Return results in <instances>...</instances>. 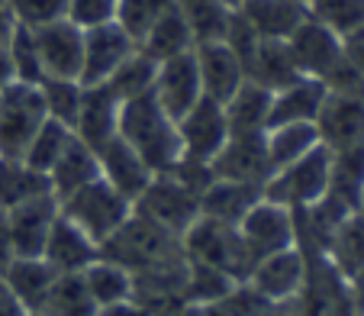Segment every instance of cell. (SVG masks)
Segmentation results:
<instances>
[{
  "label": "cell",
  "mask_w": 364,
  "mask_h": 316,
  "mask_svg": "<svg viewBox=\"0 0 364 316\" xmlns=\"http://www.w3.org/2000/svg\"><path fill=\"white\" fill-rule=\"evenodd\" d=\"M117 136H123L155 174H168L181 158L178 123L161 110L151 90L119 103Z\"/></svg>",
  "instance_id": "obj_1"
},
{
  "label": "cell",
  "mask_w": 364,
  "mask_h": 316,
  "mask_svg": "<svg viewBox=\"0 0 364 316\" xmlns=\"http://www.w3.org/2000/svg\"><path fill=\"white\" fill-rule=\"evenodd\" d=\"M100 255L113 258L132 275H139V271H149L155 265H165V261L184 255V248H181V236L168 233L165 226H159L139 210H132L123 226L100 246Z\"/></svg>",
  "instance_id": "obj_2"
},
{
  "label": "cell",
  "mask_w": 364,
  "mask_h": 316,
  "mask_svg": "<svg viewBox=\"0 0 364 316\" xmlns=\"http://www.w3.org/2000/svg\"><path fill=\"white\" fill-rule=\"evenodd\" d=\"M181 248L191 261L210 265V268L229 275L232 281H245L255 268V258L242 242L239 226L213 220V216H197L181 236Z\"/></svg>",
  "instance_id": "obj_3"
},
{
  "label": "cell",
  "mask_w": 364,
  "mask_h": 316,
  "mask_svg": "<svg viewBox=\"0 0 364 316\" xmlns=\"http://www.w3.org/2000/svg\"><path fill=\"white\" fill-rule=\"evenodd\" d=\"M58 210L75 226H81L97 246H103L126 223V216L132 214V200L123 197L110 181L94 178L90 184L77 187L75 194L58 200Z\"/></svg>",
  "instance_id": "obj_4"
},
{
  "label": "cell",
  "mask_w": 364,
  "mask_h": 316,
  "mask_svg": "<svg viewBox=\"0 0 364 316\" xmlns=\"http://www.w3.org/2000/svg\"><path fill=\"white\" fill-rule=\"evenodd\" d=\"M329 178H332V149H326L319 142L306 155L294 158L277 172H271V178L264 181V197L287 206V210H303V206L316 204L329 191Z\"/></svg>",
  "instance_id": "obj_5"
},
{
  "label": "cell",
  "mask_w": 364,
  "mask_h": 316,
  "mask_svg": "<svg viewBox=\"0 0 364 316\" xmlns=\"http://www.w3.org/2000/svg\"><path fill=\"white\" fill-rule=\"evenodd\" d=\"M46 120L48 113L39 84L10 81L0 88V158H23Z\"/></svg>",
  "instance_id": "obj_6"
},
{
  "label": "cell",
  "mask_w": 364,
  "mask_h": 316,
  "mask_svg": "<svg viewBox=\"0 0 364 316\" xmlns=\"http://www.w3.org/2000/svg\"><path fill=\"white\" fill-rule=\"evenodd\" d=\"M132 210H139L151 223L165 226L168 233L184 236L187 226L200 216V194L184 187L174 174H155L149 181V187L136 197Z\"/></svg>",
  "instance_id": "obj_7"
},
{
  "label": "cell",
  "mask_w": 364,
  "mask_h": 316,
  "mask_svg": "<svg viewBox=\"0 0 364 316\" xmlns=\"http://www.w3.org/2000/svg\"><path fill=\"white\" fill-rule=\"evenodd\" d=\"M290 316H358L345 278L323 255L306 252V284L290 300Z\"/></svg>",
  "instance_id": "obj_8"
},
{
  "label": "cell",
  "mask_w": 364,
  "mask_h": 316,
  "mask_svg": "<svg viewBox=\"0 0 364 316\" xmlns=\"http://www.w3.org/2000/svg\"><path fill=\"white\" fill-rule=\"evenodd\" d=\"M239 236L245 242V248L252 252V258H264V255H274L281 248L296 246V223H294V210L274 204V200L262 197L258 204L242 216L239 223Z\"/></svg>",
  "instance_id": "obj_9"
},
{
  "label": "cell",
  "mask_w": 364,
  "mask_h": 316,
  "mask_svg": "<svg viewBox=\"0 0 364 316\" xmlns=\"http://www.w3.org/2000/svg\"><path fill=\"white\" fill-rule=\"evenodd\" d=\"M284 42H287L300 75L319 78V81H326V78L336 71V65L345 58L342 36H338L336 29H329L326 23L313 20L309 14H306V20L290 33V39H284Z\"/></svg>",
  "instance_id": "obj_10"
},
{
  "label": "cell",
  "mask_w": 364,
  "mask_h": 316,
  "mask_svg": "<svg viewBox=\"0 0 364 316\" xmlns=\"http://www.w3.org/2000/svg\"><path fill=\"white\" fill-rule=\"evenodd\" d=\"M0 216H4L10 255H42L48 229L58 216V200L52 194H42V197L16 204L10 210H0Z\"/></svg>",
  "instance_id": "obj_11"
},
{
  "label": "cell",
  "mask_w": 364,
  "mask_h": 316,
  "mask_svg": "<svg viewBox=\"0 0 364 316\" xmlns=\"http://www.w3.org/2000/svg\"><path fill=\"white\" fill-rule=\"evenodd\" d=\"M178 139H181V155L184 158L210 162L229 139V123H226L223 103L210 100V97H200L191 110L178 120Z\"/></svg>",
  "instance_id": "obj_12"
},
{
  "label": "cell",
  "mask_w": 364,
  "mask_h": 316,
  "mask_svg": "<svg viewBox=\"0 0 364 316\" xmlns=\"http://www.w3.org/2000/svg\"><path fill=\"white\" fill-rule=\"evenodd\" d=\"M33 42L39 52V62L46 78H68L81 81L84 65V29L68 20H55L33 29Z\"/></svg>",
  "instance_id": "obj_13"
},
{
  "label": "cell",
  "mask_w": 364,
  "mask_h": 316,
  "mask_svg": "<svg viewBox=\"0 0 364 316\" xmlns=\"http://www.w3.org/2000/svg\"><path fill=\"white\" fill-rule=\"evenodd\" d=\"M245 281L271 303L294 300L306 284V252L300 246H290L274 255H264V258L255 261L252 275Z\"/></svg>",
  "instance_id": "obj_14"
},
{
  "label": "cell",
  "mask_w": 364,
  "mask_h": 316,
  "mask_svg": "<svg viewBox=\"0 0 364 316\" xmlns=\"http://www.w3.org/2000/svg\"><path fill=\"white\" fill-rule=\"evenodd\" d=\"M316 132L332 152L364 145V94L329 90L316 113Z\"/></svg>",
  "instance_id": "obj_15"
},
{
  "label": "cell",
  "mask_w": 364,
  "mask_h": 316,
  "mask_svg": "<svg viewBox=\"0 0 364 316\" xmlns=\"http://www.w3.org/2000/svg\"><path fill=\"white\" fill-rule=\"evenodd\" d=\"M210 168H213V178L255 184L264 191V181L274 172L268 149H264V132L262 136H229L226 145L210 158Z\"/></svg>",
  "instance_id": "obj_16"
},
{
  "label": "cell",
  "mask_w": 364,
  "mask_h": 316,
  "mask_svg": "<svg viewBox=\"0 0 364 316\" xmlns=\"http://www.w3.org/2000/svg\"><path fill=\"white\" fill-rule=\"evenodd\" d=\"M151 94H155L159 107L174 120V123H178L193 103L203 97L193 48L191 52H184V56L168 58V62L159 65V71H155V84H151Z\"/></svg>",
  "instance_id": "obj_17"
},
{
  "label": "cell",
  "mask_w": 364,
  "mask_h": 316,
  "mask_svg": "<svg viewBox=\"0 0 364 316\" xmlns=\"http://www.w3.org/2000/svg\"><path fill=\"white\" fill-rule=\"evenodd\" d=\"M193 58H197V75H200L203 97H210V100L226 103L229 97L248 81L242 58L235 56L223 39L193 46Z\"/></svg>",
  "instance_id": "obj_18"
},
{
  "label": "cell",
  "mask_w": 364,
  "mask_h": 316,
  "mask_svg": "<svg viewBox=\"0 0 364 316\" xmlns=\"http://www.w3.org/2000/svg\"><path fill=\"white\" fill-rule=\"evenodd\" d=\"M136 42L123 33L119 23H103V26L84 29V65L81 84H100L132 56Z\"/></svg>",
  "instance_id": "obj_19"
},
{
  "label": "cell",
  "mask_w": 364,
  "mask_h": 316,
  "mask_svg": "<svg viewBox=\"0 0 364 316\" xmlns=\"http://www.w3.org/2000/svg\"><path fill=\"white\" fill-rule=\"evenodd\" d=\"M97 162H100V178L110 181L132 204H136V197L149 187V181L155 178V172L145 165L142 155H139L123 136H110L103 145H97Z\"/></svg>",
  "instance_id": "obj_20"
},
{
  "label": "cell",
  "mask_w": 364,
  "mask_h": 316,
  "mask_svg": "<svg viewBox=\"0 0 364 316\" xmlns=\"http://www.w3.org/2000/svg\"><path fill=\"white\" fill-rule=\"evenodd\" d=\"M42 258H46L58 275H81L90 261L100 258V246H97L81 226H75L68 216H62V210H58L55 223L48 229Z\"/></svg>",
  "instance_id": "obj_21"
},
{
  "label": "cell",
  "mask_w": 364,
  "mask_h": 316,
  "mask_svg": "<svg viewBox=\"0 0 364 316\" xmlns=\"http://www.w3.org/2000/svg\"><path fill=\"white\" fill-rule=\"evenodd\" d=\"M55 278H58V271L42 255H14L4 265V271H0L4 288L23 303L26 313H39L52 284H55Z\"/></svg>",
  "instance_id": "obj_22"
},
{
  "label": "cell",
  "mask_w": 364,
  "mask_h": 316,
  "mask_svg": "<svg viewBox=\"0 0 364 316\" xmlns=\"http://www.w3.org/2000/svg\"><path fill=\"white\" fill-rule=\"evenodd\" d=\"M117 117H119V100L107 84H84V94H81V107H77V117H75V132L77 139L97 149L103 145L110 136H117Z\"/></svg>",
  "instance_id": "obj_23"
},
{
  "label": "cell",
  "mask_w": 364,
  "mask_h": 316,
  "mask_svg": "<svg viewBox=\"0 0 364 316\" xmlns=\"http://www.w3.org/2000/svg\"><path fill=\"white\" fill-rule=\"evenodd\" d=\"M235 14L255 29L258 39H290V33L306 20V4L303 0H245Z\"/></svg>",
  "instance_id": "obj_24"
},
{
  "label": "cell",
  "mask_w": 364,
  "mask_h": 316,
  "mask_svg": "<svg viewBox=\"0 0 364 316\" xmlns=\"http://www.w3.org/2000/svg\"><path fill=\"white\" fill-rule=\"evenodd\" d=\"M94 178H100L97 149H90L84 139L71 136L68 145L62 149V155L55 158V165L48 168V187H52L55 200H65L68 194H75L77 187L90 184Z\"/></svg>",
  "instance_id": "obj_25"
},
{
  "label": "cell",
  "mask_w": 364,
  "mask_h": 316,
  "mask_svg": "<svg viewBox=\"0 0 364 316\" xmlns=\"http://www.w3.org/2000/svg\"><path fill=\"white\" fill-rule=\"evenodd\" d=\"M245 78L255 84H262L264 90H284L287 84L300 81V68H296L294 56L284 39H262L255 46V52L245 62Z\"/></svg>",
  "instance_id": "obj_26"
},
{
  "label": "cell",
  "mask_w": 364,
  "mask_h": 316,
  "mask_svg": "<svg viewBox=\"0 0 364 316\" xmlns=\"http://www.w3.org/2000/svg\"><path fill=\"white\" fill-rule=\"evenodd\" d=\"M326 84L319 78H306L287 84L271 94V126L281 123H316V113L326 100Z\"/></svg>",
  "instance_id": "obj_27"
},
{
  "label": "cell",
  "mask_w": 364,
  "mask_h": 316,
  "mask_svg": "<svg viewBox=\"0 0 364 316\" xmlns=\"http://www.w3.org/2000/svg\"><path fill=\"white\" fill-rule=\"evenodd\" d=\"M223 110H226L229 136H262L271 126V90L245 81L223 103Z\"/></svg>",
  "instance_id": "obj_28"
},
{
  "label": "cell",
  "mask_w": 364,
  "mask_h": 316,
  "mask_svg": "<svg viewBox=\"0 0 364 316\" xmlns=\"http://www.w3.org/2000/svg\"><path fill=\"white\" fill-rule=\"evenodd\" d=\"M262 197H264V191L255 184L213 178V184L200 194V216H213V220L232 223L235 226Z\"/></svg>",
  "instance_id": "obj_29"
},
{
  "label": "cell",
  "mask_w": 364,
  "mask_h": 316,
  "mask_svg": "<svg viewBox=\"0 0 364 316\" xmlns=\"http://www.w3.org/2000/svg\"><path fill=\"white\" fill-rule=\"evenodd\" d=\"M323 258L342 278H351L355 271L364 268V214L351 210L342 223L336 226V233L329 236L323 248Z\"/></svg>",
  "instance_id": "obj_30"
},
{
  "label": "cell",
  "mask_w": 364,
  "mask_h": 316,
  "mask_svg": "<svg viewBox=\"0 0 364 316\" xmlns=\"http://www.w3.org/2000/svg\"><path fill=\"white\" fill-rule=\"evenodd\" d=\"M136 48L145 52L155 65H161V62H168V58H178V56H184V52H191L193 36H191V29H187V23L181 20L178 7H174L171 14H165L142 39H139Z\"/></svg>",
  "instance_id": "obj_31"
},
{
  "label": "cell",
  "mask_w": 364,
  "mask_h": 316,
  "mask_svg": "<svg viewBox=\"0 0 364 316\" xmlns=\"http://www.w3.org/2000/svg\"><path fill=\"white\" fill-rule=\"evenodd\" d=\"M84 284H87L90 297H94L97 310L123 303L132 297V271H126L123 265H117L113 258H94L87 268L81 271Z\"/></svg>",
  "instance_id": "obj_32"
},
{
  "label": "cell",
  "mask_w": 364,
  "mask_h": 316,
  "mask_svg": "<svg viewBox=\"0 0 364 316\" xmlns=\"http://www.w3.org/2000/svg\"><path fill=\"white\" fill-rule=\"evenodd\" d=\"M42 194H52L46 174L29 168L20 158H0V210H10V206L26 204Z\"/></svg>",
  "instance_id": "obj_33"
},
{
  "label": "cell",
  "mask_w": 364,
  "mask_h": 316,
  "mask_svg": "<svg viewBox=\"0 0 364 316\" xmlns=\"http://www.w3.org/2000/svg\"><path fill=\"white\" fill-rule=\"evenodd\" d=\"M181 20L187 23L193 36V46L200 42H220L229 29L232 20V10L223 4V0H174Z\"/></svg>",
  "instance_id": "obj_34"
},
{
  "label": "cell",
  "mask_w": 364,
  "mask_h": 316,
  "mask_svg": "<svg viewBox=\"0 0 364 316\" xmlns=\"http://www.w3.org/2000/svg\"><path fill=\"white\" fill-rule=\"evenodd\" d=\"M319 145V132L316 123H281V126H268L264 132V149H268L271 168H281L294 158L306 155L309 149Z\"/></svg>",
  "instance_id": "obj_35"
},
{
  "label": "cell",
  "mask_w": 364,
  "mask_h": 316,
  "mask_svg": "<svg viewBox=\"0 0 364 316\" xmlns=\"http://www.w3.org/2000/svg\"><path fill=\"white\" fill-rule=\"evenodd\" d=\"M39 313L46 316H97V303L90 297L81 275H58Z\"/></svg>",
  "instance_id": "obj_36"
},
{
  "label": "cell",
  "mask_w": 364,
  "mask_h": 316,
  "mask_svg": "<svg viewBox=\"0 0 364 316\" xmlns=\"http://www.w3.org/2000/svg\"><path fill=\"white\" fill-rule=\"evenodd\" d=\"M364 187V145L355 149L332 152V178H329V194H336L342 204L351 210L358 206V194Z\"/></svg>",
  "instance_id": "obj_37"
},
{
  "label": "cell",
  "mask_w": 364,
  "mask_h": 316,
  "mask_svg": "<svg viewBox=\"0 0 364 316\" xmlns=\"http://www.w3.org/2000/svg\"><path fill=\"white\" fill-rule=\"evenodd\" d=\"M155 71H159V65L151 62L145 52L132 48V56L100 84H107V88L117 94V100L123 103V100H129V97H139V94H145V90H151V84H155Z\"/></svg>",
  "instance_id": "obj_38"
},
{
  "label": "cell",
  "mask_w": 364,
  "mask_h": 316,
  "mask_svg": "<svg viewBox=\"0 0 364 316\" xmlns=\"http://www.w3.org/2000/svg\"><path fill=\"white\" fill-rule=\"evenodd\" d=\"M71 136H75L71 126H65V123H58V120L48 117L46 123L39 126V132L33 136V142L26 145V152H23L20 162H26L29 168H36V172H42L48 178V168L55 165V158L62 155V149L68 145Z\"/></svg>",
  "instance_id": "obj_39"
},
{
  "label": "cell",
  "mask_w": 364,
  "mask_h": 316,
  "mask_svg": "<svg viewBox=\"0 0 364 316\" xmlns=\"http://www.w3.org/2000/svg\"><path fill=\"white\" fill-rule=\"evenodd\" d=\"M171 10H174V0H117V23L139 46V39Z\"/></svg>",
  "instance_id": "obj_40"
},
{
  "label": "cell",
  "mask_w": 364,
  "mask_h": 316,
  "mask_svg": "<svg viewBox=\"0 0 364 316\" xmlns=\"http://www.w3.org/2000/svg\"><path fill=\"white\" fill-rule=\"evenodd\" d=\"M239 281H232L229 275L210 268V265H200V261L187 258V278H184V297L187 303H220L229 290Z\"/></svg>",
  "instance_id": "obj_41"
},
{
  "label": "cell",
  "mask_w": 364,
  "mask_h": 316,
  "mask_svg": "<svg viewBox=\"0 0 364 316\" xmlns=\"http://www.w3.org/2000/svg\"><path fill=\"white\" fill-rule=\"evenodd\" d=\"M39 90H42V100H46L48 117L58 120V123H65V126H75L84 84L81 81H68V78H46V81L39 84Z\"/></svg>",
  "instance_id": "obj_42"
},
{
  "label": "cell",
  "mask_w": 364,
  "mask_h": 316,
  "mask_svg": "<svg viewBox=\"0 0 364 316\" xmlns=\"http://www.w3.org/2000/svg\"><path fill=\"white\" fill-rule=\"evenodd\" d=\"M7 52H10V65H14L16 81H26V84L46 81V71H42L39 52H36V42H33V29L29 26H16L14 23L10 39H7Z\"/></svg>",
  "instance_id": "obj_43"
},
{
  "label": "cell",
  "mask_w": 364,
  "mask_h": 316,
  "mask_svg": "<svg viewBox=\"0 0 364 316\" xmlns=\"http://www.w3.org/2000/svg\"><path fill=\"white\" fill-rule=\"evenodd\" d=\"M313 20L326 23L338 36L351 33L364 23V0H303Z\"/></svg>",
  "instance_id": "obj_44"
},
{
  "label": "cell",
  "mask_w": 364,
  "mask_h": 316,
  "mask_svg": "<svg viewBox=\"0 0 364 316\" xmlns=\"http://www.w3.org/2000/svg\"><path fill=\"white\" fill-rule=\"evenodd\" d=\"M68 0H7V16L16 26H46V23L65 20Z\"/></svg>",
  "instance_id": "obj_45"
},
{
  "label": "cell",
  "mask_w": 364,
  "mask_h": 316,
  "mask_svg": "<svg viewBox=\"0 0 364 316\" xmlns=\"http://www.w3.org/2000/svg\"><path fill=\"white\" fill-rule=\"evenodd\" d=\"M65 20L77 29H94L103 23H117V0H68Z\"/></svg>",
  "instance_id": "obj_46"
},
{
  "label": "cell",
  "mask_w": 364,
  "mask_h": 316,
  "mask_svg": "<svg viewBox=\"0 0 364 316\" xmlns=\"http://www.w3.org/2000/svg\"><path fill=\"white\" fill-rule=\"evenodd\" d=\"M268 303L271 300H264L248 281H239L216 307H220L223 316H262L264 310H268Z\"/></svg>",
  "instance_id": "obj_47"
},
{
  "label": "cell",
  "mask_w": 364,
  "mask_h": 316,
  "mask_svg": "<svg viewBox=\"0 0 364 316\" xmlns=\"http://www.w3.org/2000/svg\"><path fill=\"white\" fill-rule=\"evenodd\" d=\"M342 52H345V58L355 65L358 75H364V23L342 36Z\"/></svg>",
  "instance_id": "obj_48"
},
{
  "label": "cell",
  "mask_w": 364,
  "mask_h": 316,
  "mask_svg": "<svg viewBox=\"0 0 364 316\" xmlns=\"http://www.w3.org/2000/svg\"><path fill=\"white\" fill-rule=\"evenodd\" d=\"M345 288H348V297H351V307H355V313L361 316L364 313V268L355 271L351 278H345Z\"/></svg>",
  "instance_id": "obj_49"
},
{
  "label": "cell",
  "mask_w": 364,
  "mask_h": 316,
  "mask_svg": "<svg viewBox=\"0 0 364 316\" xmlns=\"http://www.w3.org/2000/svg\"><path fill=\"white\" fill-rule=\"evenodd\" d=\"M97 316H149V313L129 297V300H123V303H113V307L97 310Z\"/></svg>",
  "instance_id": "obj_50"
},
{
  "label": "cell",
  "mask_w": 364,
  "mask_h": 316,
  "mask_svg": "<svg viewBox=\"0 0 364 316\" xmlns=\"http://www.w3.org/2000/svg\"><path fill=\"white\" fill-rule=\"evenodd\" d=\"M0 316H26L23 303L16 300V297L10 294L7 288H4V281H0Z\"/></svg>",
  "instance_id": "obj_51"
},
{
  "label": "cell",
  "mask_w": 364,
  "mask_h": 316,
  "mask_svg": "<svg viewBox=\"0 0 364 316\" xmlns=\"http://www.w3.org/2000/svg\"><path fill=\"white\" fill-rule=\"evenodd\" d=\"M181 316H223V313L216 303H187V307L181 310Z\"/></svg>",
  "instance_id": "obj_52"
},
{
  "label": "cell",
  "mask_w": 364,
  "mask_h": 316,
  "mask_svg": "<svg viewBox=\"0 0 364 316\" xmlns=\"http://www.w3.org/2000/svg\"><path fill=\"white\" fill-rule=\"evenodd\" d=\"M10 81H16V78H14V65H10V52L4 46L0 48V88H7Z\"/></svg>",
  "instance_id": "obj_53"
},
{
  "label": "cell",
  "mask_w": 364,
  "mask_h": 316,
  "mask_svg": "<svg viewBox=\"0 0 364 316\" xmlns=\"http://www.w3.org/2000/svg\"><path fill=\"white\" fill-rule=\"evenodd\" d=\"M14 258L10 255V246H7V233H4V216H0V271H4V265Z\"/></svg>",
  "instance_id": "obj_54"
},
{
  "label": "cell",
  "mask_w": 364,
  "mask_h": 316,
  "mask_svg": "<svg viewBox=\"0 0 364 316\" xmlns=\"http://www.w3.org/2000/svg\"><path fill=\"white\" fill-rule=\"evenodd\" d=\"M10 29H14V23H10L7 16H0V48L7 46V39H10Z\"/></svg>",
  "instance_id": "obj_55"
},
{
  "label": "cell",
  "mask_w": 364,
  "mask_h": 316,
  "mask_svg": "<svg viewBox=\"0 0 364 316\" xmlns=\"http://www.w3.org/2000/svg\"><path fill=\"white\" fill-rule=\"evenodd\" d=\"M223 4H226V7H229V10H239V7H242V4H245V0H223Z\"/></svg>",
  "instance_id": "obj_56"
},
{
  "label": "cell",
  "mask_w": 364,
  "mask_h": 316,
  "mask_svg": "<svg viewBox=\"0 0 364 316\" xmlns=\"http://www.w3.org/2000/svg\"><path fill=\"white\" fill-rule=\"evenodd\" d=\"M358 214H364V187H361V194H358V206H355Z\"/></svg>",
  "instance_id": "obj_57"
},
{
  "label": "cell",
  "mask_w": 364,
  "mask_h": 316,
  "mask_svg": "<svg viewBox=\"0 0 364 316\" xmlns=\"http://www.w3.org/2000/svg\"><path fill=\"white\" fill-rule=\"evenodd\" d=\"M0 16H7V0H0ZM10 20V16H7Z\"/></svg>",
  "instance_id": "obj_58"
},
{
  "label": "cell",
  "mask_w": 364,
  "mask_h": 316,
  "mask_svg": "<svg viewBox=\"0 0 364 316\" xmlns=\"http://www.w3.org/2000/svg\"><path fill=\"white\" fill-rule=\"evenodd\" d=\"M26 316H46V313H26Z\"/></svg>",
  "instance_id": "obj_59"
},
{
  "label": "cell",
  "mask_w": 364,
  "mask_h": 316,
  "mask_svg": "<svg viewBox=\"0 0 364 316\" xmlns=\"http://www.w3.org/2000/svg\"><path fill=\"white\" fill-rule=\"evenodd\" d=\"M361 316H364V313H361Z\"/></svg>",
  "instance_id": "obj_60"
}]
</instances>
